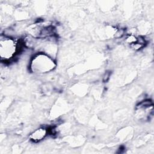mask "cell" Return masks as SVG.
<instances>
[{
  "instance_id": "6da1fadb",
  "label": "cell",
  "mask_w": 154,
  "mask_h": 154,
  "mask_svg": "<svg viewBox=\"0 0 154 154\" xmlns=\"http://www.w3.org/2000/svg\"><path fill=\"white\" fill-rule=\"evenodd\" d=\"M31 65L33 71L44 73L53 69L55 67V63L48 56L40 54L34 57Z\"/></svg>"
},
{
  "instance_id": "7a4b0ae2",
  "label": "cell",
  "mask_w": 154,
  "mask_h": 154,
  "mask_svg": "<svg viewBox=\"0 0 154 154\" xmlns=\"http://www.w3.org/2000/svg\"><path fill=\"white\" fill-rule=\"evenodd\" d=\"M48 133V130L44 128H40L33 132L29 138L34 142H37L45 138Z\"/></svg>"
},
{
  "instance_id": "3957f363",
  "label": "cell",
  "mask_w": 154,
  "mask_h": 154,
  "mask_svg": "<svg viewBox=\"0 0 154 154\" xmlns=\"http://www.w3.org/2000/svg\"><path fill=\"white\" fill-rule=\"evenodd\" d=\"M153 103L152 100H149V99H146L144 100L141 101V102H140L137 105V108L141 109V108H149L151 106H152Z\"/></svg>"
},
{
  "instance_id": "277c9868",
  "label": "cell",
  "mask_w": 154,
  "mask_h": 154,
  "mask_svg": "<svg viewBox=\"0 0 154 154\" xmlns=\"http://www.w3.org/2000/svg\"><path fill=\"white\" fill-rule=\"evenodd\" d=\"M110 75H111V72L109 71V72H106L103 75V81L106 82L108 80V79L109 78Z\"/></svg>"
}]
</instances>
